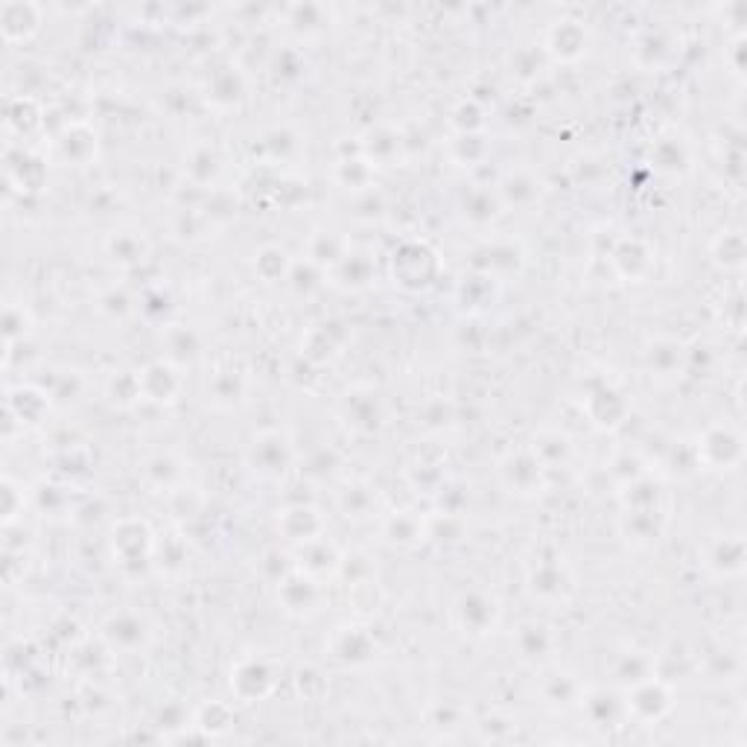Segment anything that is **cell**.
Wrapping results in <instances>:
<instances>
[{
    "label": "cell",
    "mask_w": 747,
    "mask_h": 747,
    "mask_svg": "<svg viewBox=\"0 0 747 747\" xmlns=\"http://www.w3.org/2000/svg\"><path fill=\"white\" fill-rule=\"evenodd\" d=\"M0 29L7 45H18V41H29L41 29V7L36 3H21V0H10L0 7Z\"/></svg>",
    "instance_id": "cell-16"
},
{
    "label": "cell",
    "mask_w": 747,
    "mask_h": 747,
    "mask_svg": "<svg viewBox=\"0 0 747 747\" xmlns=\"http://www.w3.org/2000/svg\"><path fill=\"white\" fill-rule=\"evenodd\" d=\"M526 581H529V590H532L534 596L541 598V602H549V605L564 602L567 593H570V572H567V567L558 558L534 560Z\"/></svg>",
    "instance_id": "cell-13"
},
{
    "label": "cell",
    "mask_w": 747,
    "mask_h": 747,
    "mask_svg": "<svg viewBox=\"0 0 747 747\" xmlns=\"http://www.w3.org/2000/svg\"><path fill=\"white\" fill-rule=\"evenodd\" d=\"M363 499H377V494H374L368 485H359V482H354V485H347L345 491L339 494V508L345 511V517L365 520V517H371L374 508L371 505H363Z\"/></svg>",
    "instance_id": "cell-29"
},
{
    "label": "cell",
    "mask_w": 747,
    "mask_h": 747,
    "mask_svg": "<svg viewBox=\"0 0 747 747\" xmlns=\"http://www.w3.org/2000/svg\"><path fill=\"white\" fill-rule=\"evenodd\" d=\"M342 418L354 432L371 435L383 427V403L371 389H351L342 401Z\"/></svg>",
    "instance_id": "cell-10"
},
{
    "label": "cell",
    "mask_w": 747,
    "mask_h": 747,
    "mask_svg": "<svg viewBox=\"0 0 747 747\" xmlns=\"http://www.w3.org/2000/svg\"><path fill=\"white\" fill-rule=\"evenodd\" d=\"M97 152V135L85 123H71L53 138V155L62 167H85Z\"/></svg>",
    "instance_id": "cell-12"
},
{
    "label": "cell",
    "mask_w": 747,
    "mask_h": 747,
    "mask_svg": "<svg viewBox=\"0 0 747 747\" xmlns=\"http://www.w3.org/2000/svg\"><path fill=\"white\" fill-rule=\"evenodd\" d=\"M610 261H613V266H617V271L622 275V278H645L648 275V269H651V252L645 249L640 240H622V243L613 249V254H610Z\"/></svg>",
    "instance_id": "cell-23"
},
{
    "label": "cell",
    "mask_w": 747,
    "mask_h": 747,
    "mask_svg": "<svg viewBox=\"0 0 747 747\" xmlns=\"http://www.w3.org/2000/svg\"><path fill=\"white\" fill-rule=\"evenodd\" d=\"M465 216L473 225H491L503 214V199L499 190H473L465 197Z\"/></svg>",
    "instance_id": "cell-27"
},
{
    "label": "cell",
    "mask_w": 747,
    "mask_h": 747,
    "mask_svg": "<svg viewBox=\"0 0 747 747\" xmlns=\"http://www.w3.org/2000/svg\"><path fill=\"white\" fill-rule=\"evenodd\" d=\"M295 558H299L295 560V570H301L304 575H309V579L321 581V584H327L330 579H337L339 570H342V564H345L342 552L327 541V534L299 546V555H295Z\"/></svg>",
    "instance_id": "cell-8"
},
{
    "label": "cell",
    "mask_w": 747,
    "mask_h": 747,
    "mask_svg": "<svg viewBox=\"0 0 747 747\" xmlns=\"http://www.w3.org/2000/svg\"><path fill=\"white\" fill-rule=\"evenodd\" d=\"M178 461L173 456H155L147 461V477L155 488H176L181 482V470H178Z\"/></svg>",
    "instance_id": "cell-31"
},
{
    "label": "cell",
    "mask_w": 747,
    "mask_h": 747,
    "mask_svg": "<svg viewBox=\"0 0 747 747\" xmlns=\"http://www.w3.org/2000/svg\"><path fill=\"white\" fill-rule=\"evenodd\" d=\"M453 622L470 640H482L499 625V602L485 590H465L453 602Z\"/></svg>",
    "instance_id": "cell-3"
},
{
    "label": "cell",
    "mask_w": 747,
    "mask_h": 747,
    "mask_svg": "<svg viewBox=\"0 0 747 747\" xmlns=\"http://www.w3.org/2000/svg\"><path fill=\"white\" fill-rule=\"evenodd\" d=\"M514 640H517V648L526 660H546L555 648V636L543 622H523L517 628Z\"/></svg>",
    "instance_id": "cell-25"
},
{
    "label": "cell",
    "mask_w": 747,
    "mask_h": 747,
    "mask_svg": "<svg viewBox=\"0 0 747 747\" xmlns=\"http://www.w3.org/2000/svg\"><path fill=\"white\" fill-rule=\"evenodd\" d=\"M325 587L321 581L309 579L301 570H292L290 575H283L278 584V596L283 602V610L292 617H313L321 610L325 602Z\"/></svg>",
    "instance_id": "cell-7"
},
{
    "label": "cell",
    "mask_w": 747,
    "mask_h": 747,
    "mask_svg": "<svg viewBox=\"0 0 747 747\" xmlns=\"http://www.w3.org/2000/svg\"><path fill=\"white\" fill-rule=\"evenodd\" d=\"M278 686V669L263 654H245L231 669V692L243 704H254L271 695Z\"/></svg>",
    "instance_id": "cell-4"
},
{
    "label": "cell",
    "mask_w": 747,
    "mask_h": 747,
    "mask_svg": "<svg viewBox=\"0 0 747 747\" xmlns=\"http://www.w3.org/2000/svg\"><path fill=\"white\" fill-rule=\"evenodd\" d=\"M546 50L564 62H575L587 50V29L581 21H558L546 36Z\"/></svg>",
    "instance_id": "cell-20"
},
{
    "label": "cell",
    "mask_w": 747,
    "mask_h": 747,
    "mask_svg": "<svg viewBox=\"0 0 747 747\" xmlns=\"http://www.w3.org/2000/svg\"><path fill=\"white\" fill-rule=\"evenodd\" d=\"M278 532L295 546H304V543L316 541V537H325V517H321L316 505H290V508L280 511Z\"/></svg>",
    "instance_id": "cell-11"
},
{
    "label": "cell",
    "mask_w": 747,
    "mask_h": 747,
    "mask_svg": "<svg viewBox=\"0 0 747 747\" xmlns=\"http://www.w3.org/2000/svg\"><path fill=\"white\" fill-rule=\"evenodd\" d=\"M392 266L394 269H406V266H412L409 275L401 280V287H406V290H423V287H430L432 278H435V271H439L435 254L427 249V243H418V240L403 243L401 249H394Z\"/></svg>",
    "instance_id": "cell-9"
},
{
    "label": "cell",
    "mask_w": 747,
    "mask_h": 747,
    "mask_svg": "<svg viewBox=\"0 0 747 747\" xmlns=\"http://www.w3.org/2000/svg\"><path fill=\"white\" fill-rule=\"evenodd\" d=\"M138 389L143 401L176 403L181 394V377L169 363H152L138 374Z\"/></svg>",
    "instance_id": "cell-18"
},
{
    "label": "cell",
    "mask_w": 747,
    "mask_h": 747,
    "mask_svg": "<svg viewBox=\"0 0 747 747\" xmlns=\"http://www.w3.org/2000/svg\"><path fill=\"white\" fill-rule=\"evenodd\" d=\"M645 368L657 380H674L683 371V347L674 339H651L645 347Z\"/></svg>",
    "instance_id": "cell-21"
},
{
    "label": "cell",
    "mask_w": 747,
    "mask_h": 747,
    "mask_svg": "<svg viewBox=\"0 0 747 747\" xmlns=\"http://www.w3.org/2000/svg\"><path fill=\"white\" fill-rule=\"evenodd\" d=\"M290 461V441L283 439L280 432H261V435L252 441V467L254 470H261L263 477H280V473H287Z\"/></svg>",
    "instance_id": "cell-14"
},
{
    "label": "cell",
    "mask_w": 747,
    "mask_h": 747,
    "mask_svg": "<svg viewBox=\"0 0 747 747\" xmlns=\"http://www.w3.org/2000/svg\"><path fill=\"white\" fill-rule=\"evenodd\" d=\"M543 698L549 707H558V710H567V707H575L584 698V686L575 681V674L570 672H552L546 674L543 681Z\"/></svg>",
    "instance_id": "cell-24"
},
{
    "label": "cell",
    "mask_w": 747,
    "mask_h": 747,
    "mask_svg": "<svg viewBox=\"0 0 747 747\" xmlns=\"http://www.w3.org/2000/svg\"><path fill=\"white\" fill-rule=\"evenodd\" d=\"M581 710H587L593 727H619V721L628 719L625 695H617V692L607 689V686H598V689L590 692L584 689Z\"/></svg>",
    "instance_id": "cell-19"
},
{
    "label": "cell",
    "mask_w": 747,
    "mask_h": 747,
    "mask_svg": "<svg viewBox=\"0 0 747 747\" xmlns=\"http://www.w3.org/2000/svg\"><path fill=\"white\" fill-rule=\"evenodd\" d=\"M374 651H377V645H374L368 628L345 625L339 628L337 634H333V640H330V657H333L337 663L363 666L371 660Z\"/></svg>",
    "instance_id": "cell-17"
},
{
    "label": "cell",
    "mask_w": 747,
    "mask_h": 747,
    "mask_svg": "<svg viewBox=\"0 0 747 747\" xmlns=\"http://www.w3.org/2000/svg\"><path fill=\"white\" fill-rule=\"evenodd\" d=\"M245 392H249V383H245L243 371H233V368H219L207 380V401L214 403L216 409H231L237 403H243Z\"/></svg>",
    "instance_id": "cell-22"
},
{
    "label": "cell",
    "mask_w": 747,
    "mask_h": 747,
    "mask_svg": "<svg viewBox=\"0 0 747 747\" xmlns=\"http://www.w3.org/2000/svg\"><path fill=\"white\" fill-rule=\"evenodd\" d=\"M541 197V185L534 181V176L529 173H511L499 185V199L503 205H526V202H534Z\"/></svg>",
    "instance_id": "cell-28"
},
{
    "label": "cell",
    "mask_w": 747,
    "mask_h": 747,
    "mask_svg": "<svg viewBox=\"0 0 747 747\" xmlns=\"http://www.w3.org/2000/svg\"><path fill=\"white\" fill-rule=\"evenodd\" d=\"M430 537V523L415 511H394L383 520V541L394 549H418Z\"/></svg>",
    "instance_id": "cell-15"
},
{
    "label": "cell",
    "mask_w": 747,
    "mask_h": 747,
    "mask_svg": "<svg viewBox=\"0 0 747 747\" xmlns=\"http://www.w3.org/2000/svg\"><path fill=\"white\" fill-rule=\"evenodd\" d=\"M114 558L123 567H147L152 564V552H155V537L147 529L143 520H121L112 532Z\"/></svg>",
    "instance_id": "cell-6"
},
{
    "label": "cell",
    "mask_w": 747,
    "mask_h": 747,
    "mask_svg": "<svg viewBox=\"0 0 747 747\" xmlns=\"http://www.w3.org/2000/svg\"><path fill=\"white\" fill-rule=\"evenodd\" d=\"M546 461L537 450H511L499 461V479L508 494L520 499H534L546 491Z\"/></svg>",
    "instance_id": "cell-1"
},
{
    "label": "cell",
    "mask_w": 747,
    "mask_h": 747,
    "mask_svg": "<svg viewBox=\"0 0 747 747\" xmlns=\"http://www.w3.org/2000/svg\"><path fill=\"white\" fill-rule=\"evenodd\" d=\"M672 707H674L672 686H669L666 681H660V678H654V674H648V678H643V681L631 683L625 692L628 719H634L636 724H643V727L663 721L666 716L672 712Z\"/></svg>",
    "instance_id": "cell-2"
},
{
    "label": "cell",
    "mask_w": 747,
    "mask_h": 747,
    "mask_svg": "<svg viewBox=\"0 0 747 747\" xmlns=\"http://www.w3.org/2000/svg\"><path fill=\"white\" fill-rule=\"evenodd\" d=\"M103 643L112 648V651L121 654H138L143 651L152 640V628L147 619L135 613V610H121V613H112L105 619L103 625Z\"/></svg>",
    "instance_id": "cell-5"
},
{
    "label": "cell",
    "mask_w": 747,
    "mask_h": 747,
    "mask_svg": "<svg viewBox=\"0 0 747 747\" xmlns=\"http://www.w3.org/2000/svg\"><path fill=\"white\" fill-rule=\"evenodd\" d=\"M147 252H150L147 240H140L138 233L131 231H114L105 240V254L121 266H138V263L147 261Z\"/></svg>",
    "instance_id": "cell-26"
},
{
    "label": "cell",
    "mask_w": 747,
    "mask_h": 747,
    "mask_svg": "<svg viewBox=\"0 0 747 747\" xmlns=\"http://www.w3.org/2000/svg\"><path fill=\"white\" fill-rule=\"evenodd\" d=\"M231 724H233L231 710H228L225 704H205V707L197 712V719H193V727L202 730L205 736L225 733V730L231 727Z\"/></svg>",
    "instance_id": "cell-30"
}]
</instances>
